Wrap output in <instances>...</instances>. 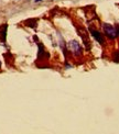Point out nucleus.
I'll list each match as a JSON object with an SVG mask.
<instances>
[{"mask_svg":"<svg viewBox=\"0 0 119 134\" xmlns=\"http://www.w3.org/2000/svg\"><path fill=\"white\" fill-rule=\"evenodd\" d=\"M0 65H1V62H0Z\"/></svg>","mask_w":119,"mask_h":134,"instance_id":"7","label":"nucleus"},{"mask_svg":"<svg viewBox=\"0 0 119 134\" xmlns=\"http://www.w3.org/2000/svg\"><path fill=\"white\" fill-rule=\"evenodd\" d=\"M66 46H67L68 51H70L71 53H73L75 56H79V55L82 54V47L77 41H70Z\"/></svg>","mask_w":119,"mask_h":134,"instance_id":"1","label":"nucleus"},{"mask_svg":"<svg viewBox=\"0 0 119 134\" xmlns=\"http://www.w3.org/2000/svg\"><path fill=\"white\" fill-rule=\"evenodd\" d=\"M115 29H116V34H117V36H118L119 35V25H116V28Z\"/></svg>","mask_w":119,"mask_h":134,"instance_id":"5","label":"nucleus"},{"mask_svg":"<svg viewBox=\"0 0 119 134\" xmlns=\"http://www.w3.org/2000/svg\"><path fill=\"white\" fill-rule=\"evenodd\" d=\"M7 28H8V25H7V24H4V25H2L1 28H0V35H2V37H1V41H2V42L6 41V32H7Z\"/></svg>","mask_w":119,"mask_h":134,"instance_id":"4","label":"nucleus"},{"mask_svg":"<svg viewBox=\"0 0 119 134\" xmlns=\"http://www.w3.org/2000/svg\"><path fill=\"white\" fill-rule=\"evenodd\" d=\"M40 1H42V0H35V2H40Z\"/></svg>","mask_w":119,"mask_h":134,"instance_id":"6","label":"nucleus"},{"mask_svg":"<svg viewBox=\"0 0 119 134\" xmlns=\"http://www.w3.org/2000/svg\"><path fill=\"white\" fill-rule=\"evenodd\" d=\"M103 29H104V32L105 34L107 35L109 39H115L117 36L116 34V29L111 25V24H108V23H104L103 24Z\"/></svg>","mask_w":119,"mask_h":134,"instance_id":"2","label":"nucleus"},{"mask_svg":"<svg viewBox=\"0 0 119 134\" xmlns=\"http://www.w3.org/2000/svg\"><path fill=\"white\" fill-rule=\"evenodd\" d=\"M90 33H92L94 39L96 40L99 44H104V37H103V35H101L100 32H98V31L95 30V29H90Z\"/></svg>","mask_w":119,"mask_h":134,"instance_id":"3","label":"nucleus"}]
</instances>
